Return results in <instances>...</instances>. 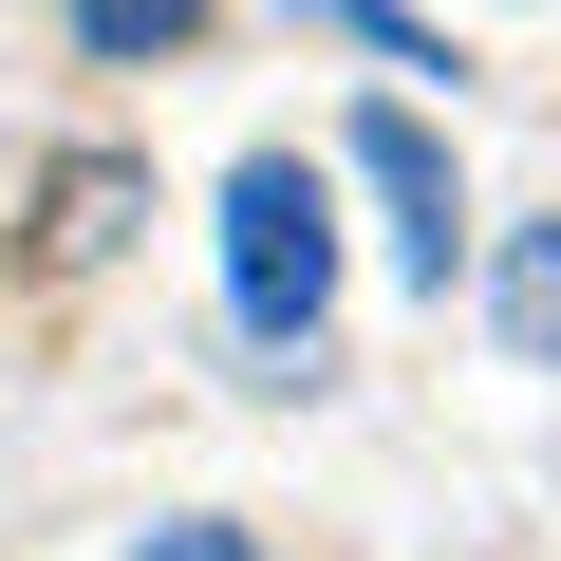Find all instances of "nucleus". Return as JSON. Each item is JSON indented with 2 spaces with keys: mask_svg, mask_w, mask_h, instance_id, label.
<instances>
[{
  "mask_svg": "<svg viewBox=\"0 0 561 561\" xmlns=\"http://www.w3.org/2000/svg\"><path fill=\"white\" fill-rule=\"evenodd\" d=\"M225 319H243V356H319V319H337V206L300 150L225 169Z\"/></svg>",
  "mask_w": 561,
  "mask_h": 561,
  "instance_id": "1",
  "label": "nucleus"
},
{
  "mask_svg": "<svg viewBox=\"0 0 561 561\" xmlns=\"http://www.w3.org/2000/svg\"><path fill=\"white\" fill-rule=\"evenodd\" d=\"M356 187L393 206V262L449 300V262H468V187H449V150H431V113H356Z\"/></svg>",
  "mask_w": 561,
  "mask_h": 561,
  "instance_id": "2",
  "label": "nucleus"
},
{
  "mask_svg": "<svg viewBox=\"0 0 561 561\" xmlns=\"http://www.w3.org/2000/svg\"><path fill=\"white\" fill-rule=\"evenodd\" d=\"M486 319H505L524 356H561V225H524V243L486 262Z\"/></svg>",
  "mask_w": 561,
  "mask_h": 561,
  "instance_id": "3",
  "label": "nucleus"
},
{
  "mask_svg": "<svg viewBox=\"0 0 561 561\" xmlns=\"http://www.w3.org/2000/svg\"><path fill=\"white\" fill-rule=\"evenodd\" d=\"M131 206H150V187H131L113 150H76V169H57V225H38V243H57V262H113V225H131Z\"/></svg>",
  "mask_w": 561,
  "mask_h": 561,
  "instance_id": "4",
  "label": "nucleus"
},
{
  "mask_svg": "<svg viewBox=\"0 0 561 561\" xmlns=\"http://www.w3.org/2000/svg\"><path fill=\"white\" fill-rule=\"evenodd\" d=\"M76 38H94V57H187L206 0H76Z\"/></svg>",
  "mask_w": 561,
  "mask_h": 561,
  "instance_id": "5",
  "label": "nucleus"
},
{
  "mask_svg": "<svg viewBox=\"0 0 561 561\" xmlns=\"http://www.w3.org/2000/svg\"><path fill=\"white\" fill-rule=\"evenodd\" d=\"M131 561H262V542H243V524H150Z\"/></svg>",
  "mask_w": 561,
  "mask_h": 561,
  "instance_id": "6",
  "label": "nucleus"
}]
</instances>
